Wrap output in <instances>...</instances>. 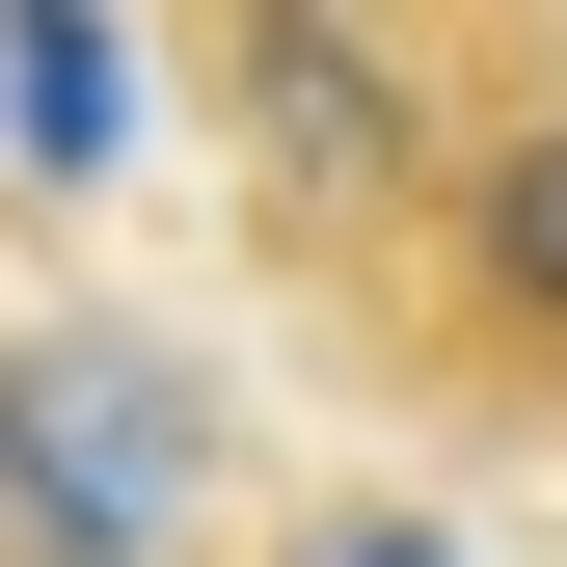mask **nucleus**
I'll return each mask as SVG.
<instances>
[{
	"label": "nucleus",
	"instance_id": "obj_1",
	"mask_svg": "<svg viewBox=\"0 0 567 567\" xmlns=\"http://www.w3.org/2000/svg\"><path fill=\"white\" fill-rule=\"evenodd\" d=\"M217 514V379L163 324H28L0 351V540L28 567H163Z\"/></svg>",
	"mask_w": 567,
	"mask_h": 567
},
{
	"label": "nucleus",
	"instance_id": "obj_2",
	"mask_svg": "<svg viewBox=\"0 0 567 567\" xmlns=\"http://www.w3.org/2000/svg\"><path fill=\"white\" fill-rule=\"evenodd\" d=\"M217 135L270 163V217H405V163H433L379 0H217Z\"/></svg>",
	"mask_w": 567,
	"mask_h": 567
},
{
	"label": "nucleus",
	"instance_id": "obj_3",
	"mask_svg": "<svg viewBox=\"0 0 567 567\" xmlns=\"http://www.w3.org/2000/svg\"><path fill=\"white\" fill-rule=\"evenodd\" d=\"M0 163H28V189H109V163H135L109 0H0Z\"/></svg>",
	"mask_w": 567,
	"mask_h": 567
},
{
	"label": "nucleus",
	"instance_id": "obj_4",
	"mask_svg": "<svg viewBox=\"0 0 567 567\" xmlns=\"http://www.w3.org/2000/svg\"><path fill=\"white\" fill-rule=\"evenodd\" d=\"M460 270H486V324H567V109L460 163Z\"/></svg>",
	"mask_w": 567,
	"mask_h": 567
},
{
	"label": "nucleus",
	"instance_id": "obj_5",
	"mask_svg": "<svg viewBox=\"0 0 567 567\" xmlns=\"http://www.w3.org/2000/svg\"><path fill=\"white\" fill-rule=\"evenodd\" d=\"M270 567H486V540H460V514H379V486H351V514H298Z\"/></svg>",
	"mask_w": 567,
	"mask_h": 567
}]
</instances>
